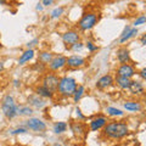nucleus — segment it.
<instances>
[{
    "label": "nucleus",
    "instance_id": "nucleus-1",
    "mask_svg": "<svg viewBox=\"0 0 146 146\" xmlns=\"http://www.w3.org/2000/svg\"><path fill=\"white\" fill-rule=\"evenodd\" d=\"M129 125L124 121L108 122L102 129V136L110 140H121L129 134Z\"/></svg>",
    "mask_w": 146,
    "mask_h": 146
},
{
    "label": "nucleus",
    "instance_id": "nucleus-2",
    "mask_svg": "<svg viewBox=\"0 0 146 146\" xmlns=\"http://www.w3.org/2000/svg\"><path fill=\"white\" fill-rule=\"evenodd\" d=\"M77 86H78V83H77V80L73 77L63 76V77H60V82H58L56 93L62 98H72Z\"/></svg>",
    "mask_w": 146,
    "mask_h": 146
},
{
    "label": "nucleus",
    "instance_id": "nucleus-3",
    "mask_svg": "<svg viewBox=\"0 0 146 146\" xmlns=\"http://www.w3.org/2000/svg\"><path fill=\"white\" fill-rule=\"evenodd\" d=\"M100 20V13L96 11H86L82 15L80 20L77 23V27L80 32H88L91 31L98 25Z\"/></svg>",
    "mask_w": 146,
    "mask_h": 146
},
{
    "label": "nucleus",
    "instance_id": "nucleus-4",
    "mask_svg": "<svg viewBox=\"0 0 146 146\" xmlns=\"http://www.w3.org/2000/svg\"><path fill=\"white\" fill-rule=\"evenodd\" d=\"M20 105L16 102L12 95H5L1 100V111L7 119H13L18 116Z\"/></svg>",
    "mask_w": 146,
    "mask_h": 146
},
{
    "label": "nucleus",
    "instance_id": "nucleus-5",
    "mask_svg": "<svg viewBox=\"0 0 146 146\" xmlns=\"http://www.w3.org/2000/svg\"><path fill=\"white\" fill-rule=\"evenodd\" d=\"M23 127H26L28 130L35 131V133H44L46 130V123L43 119H40L38 117H29L23 122Z\"/></svg>",
    "mask_w": 146,
    "mask_h": 146
},
{
    "label": "nucleus",
    "instance_id": "nucleus-6",
    "mask_svg": "<svg viewBox=\"0 0 146 146\" xmlns=\"http://www.w3.org/2000/svg\"><path fill=\"white\" fill-rule=\"evenodd\" d=\"M58 82H60V77H58L57 73L48 71L44 73V76L42 78V85H44L45 88H48L49 90H51L52 93H56Z\"/></svg>",
    "mask_w": 146,
    "mask_h": 146
},
{
    "label": "nucleus",
    "instance_id": "nucleus-7",
    "mask_svg": "<svg viewBox=\"0 0 146 146\" xmlns=\"http://www.w3.org/2000/svg\"><path fill=\"white\" fill-rule=\"evenodd\" d=\"M66 63H67V57L65 56V55L56 54V55H54L51 62L48 65V71L56 73L58 71L63 70V68L66 67Z\"/></svg>",
    "mask_w": 146,
    "mask_h": 146
},
{
    "label": "nucleus",
    "instance_id": "nucleus-8",
    "mask_svg": "<svg viewBox=\"0 0 146 146\" xmlns=\"http://www.w3.org/2000/svg\"><path fill=\"white\" fill-rule=\"evenodd\" d=\"M70 129L73 135L77 136V138H85L86 134H88V125L80 121H71Z\"/></svg>",
    "mask_w": 146,
    "mask_h": 146
},
{
    "label": "nucleus",
    "instance_id": "nucleus-9",
    "mask_svg": "<svg viewBox=\"0 0 146 146\" xmlns=\"http://www.w3.org/2000/svg\"><path fill=\"white\" fill-rule=\"evenodd\" d=\"M61 39H62L63 44L70 48L73 44L80 42V34H79V32L76 31V29H68L65 32V33H62Z\"/></svg>",
    "mask_w": 146,
    "mask_h": 146
},
{
    "label": "nucleus",
    "instance_id": "nucleus-10",
    "mask_svg": "<svg viewBox=\"0 0 146 146\" xmlns=\"http://www.w3.org/2000/svg\"><path fill=\"white\" fill-rule=\"evenodd\" d=\"M86 65V58L80 56V55H71L67 57L66 67L71 68V70H78Z\"/></svg>",
    "mask_w": 146,
    "mask_h": 146
},
{
    "label": "nucleus",
    "instance_id": "nucleus-11",
    "mask_svg": "<svg viewBox=\"0 0 146 146\" xmlns=\"http://www.w3.org/2000/svg\"><path fill=\"white\" fill-rule=\"evenodd\" d=\"M108 123V118L106 116H96L94 117L93 119L89 122V130L90 131H99V130H102L104 127Z\"/></svg>",
    "mask_w": 146,
    "mask_h": 146
},
{
    "label": "nucleus",
    "instance_id": "nucleus-12",
    "mask_svg": "<svg viewBox=\"0 0 146 146\" xmlns=\"http://www.w3.org/2000/svg\"><path fill=\"white\" fill-rule=\"evenodd\" d=\"M136 74V70L131 63H125V65H119L116 70V76L125 77V78L131 79Z\"/></svg>",
    "mask_w": 146,
    "mask_h": 146
},
{
    "label": "nucleus",
    "instance_id": "nucleus-13",
    "mask_svg": "<svg viewBox=\"0 0 146 146\" xmlns=\"http://www.w3.org/2000/svg\"><path fill=\"white\" fill-rule=\"evenodd\" d=\"M46 100L40 98L39 95H36L35 93L29 95L28 98H27V105L28 106H31L32 108H35V110H43L45 106H46Z\"/></svg>",
    "mask_w": 146,
    "mask_h": 146
},
{
    "label": "nucleus",
    "instance_id": "nucleus-14",
    "mask_svg": "<svg viewBox=\"0 0 146 146\" xmlns=\"http://www.w3.org/2000/svg\"><path fill=\"white\" fill-rule=\"evenodd\" d=\"M116 58L119 65H125V63H131V57H130V51L129 49L124 45H122L117 49L116 51Z\"/></svg>",
    "mask_w": 146,
    "mask_h": 146
},
{
    "label": "nucleus",
    "instance_id": "nucleus-15",
    "mask_svg": "<svg viewBox=\"0 0 146 146\" xmlns=\"http://www.w3.org/2000/svg\"><path fill=\"white\" fill-rule=\"evenodd\" d=\"M112 85H115V78H113L112 74H105L102 77H100L96 80V83H95V86L99 90H106L108 88H111Z\"/></svg>",
    "mask_w": 146,
    "mask_h": 146
},
{
    "label": "nucleus",
    "instance_id": "nucleus-16",
    "mask_svg": "<svg viewBox=\"0 0 146 146\" xmlns=\"http://www.w3.org/2000/svg\"><path fill=\"white\" fill-rule=\"evenodd\" d=\"M138 33H139L138 28H134V27H131V26H125L124 29H123V32L119 35L118 42H119V44H125L128 40H130L131 38L136 36V34H138Z\"/></svg>",
    "mask_w": 146,
    "mask_h": 146
},
{
    "label": "nucleus",
    "instance_id": "nucleus-17",
    "mask_svg": "<svg viewBox=\"0 0 146 146\" xmlns=\"http://www.w3.org/2000/svg\"><path fill=\"white\" fill-rule=\"evenodd\" d=\"M35 56V51L34 49H26L21 54V56L18 57V65L20 66H23L26 65L27 62H29L31 60H33V57Z\"/></svg>",
    "mask_w": 146,
    "mask_h": 146
},
{
    "label": "nucleus",
    "instance_id": "nucleus-18",
    "mask_svg": "<svg viewBox=\"0 0 146 146\" xmlns=\"http://www.w3.org/2000/svg\"><path fill=\"white\" fill-rule=\"evenodd\" d=\"M129 91L133 95H143V94H145V86L140 80H133L131 79Z\"/></svg>",
    "mask_w": 146,
    "mask_h": 146
},
{
    "label": "nucleus",
    "instance_id": "nucleus-19",
    "mask_svg": "<svg viewBox=\"0 0 146 146\" xmlns=\"http://www.w3.org/2000/svg\"><path fill=\"white\" fill-rule=\"evenodd\" d=\"M34 93L36 94V95H39L40 98H43V99H52L54 98V95H55V93H52L51 90H49L48 88H45L44 85H36L35 86V89H34Z\"/></svg>",
    "mask_w": 146,
    "mask_h": 146
},
{
    "label": "nucleus",
    "instance_id": "nucleus-20",
    "mask_svg": "<svg viewBox=\"0 0 146 146\" xmlns=\"http://www.w3.org/2000/svg\"><path fill=\"white\" fill-rule=\"evenodd\" d=\"M52 57H54V54L51 51L43 50V51H39V54H38V62L43 63V65H45V66L48 67V65L51 62Z\"/></svg>",
    "mask_w": 146,
    "mask_h": 146
},
{
    "label": "nucleus",
    "instance_id": "nucleus-21",
    "mask_svg": "<svg viewBox=\"0 0 146 146\" xmlns=\"http://www.w3.org/2000/svg\"><path fill=\"white\" fill-rule=\"evenodd\" d=\"M123 107L129 112H140L141 110H143L141 104L139 101H134V100H129V101L123 102Z\"/></svg>",
    "mask_w": 146,
    "mask_h": 146
},
{
    "label": "nucleus",
    "instance_id": "nucleus-22",
    "mask_svg": "<svg viewBox=\"0 0 146 146\" xmlns=\"http://www.w3.org/2000/svg\"><path fill=\"white\" fill-rule=\"evenodd\" d=\"M131 83V79L125 78V77H121V76H116L115 78V84L122 90H129V86Z\"/></svg>",
    "mask_w": 146,
    "mask_h": 146
},
{
    "label": "nucleus",
    "instance_id": "nucleus-23",
    "mask_svg": "<svg viewBox=\"0 0 146 146\" xmlns=\"http://www.w3.org/2000/svg\"><path fill=\"white\" fill-rule=\"evenodd\" d=\"M68 129V123L67 122H63V121H58V122H55L54 125H52V131L55 134L60 135L63 134L65 131H67Z\"/></svg>",
    "mask_w": 146,
    "mask_h": 146
},
{
    "label": "nucleus",
    "instance_id": "nucleus-24",
    "mask_svg": "<svg viewBox=\"0 0 146 146\" xmlns=\"http://www.w3.org/2000/svg\"><path fill=\"white\" fill-rule=\"evenodd\" d=\"M84 94H85V86L83 84H78V86H77V89L74 91V94H73V96H72L73 102L78 104L82 100V98L84 96Z\"/></svg>",
    "mask_w": 146,
    "mask_h": 146
},
{
    "label": "nucleus",
    "instance_id": "nucleus-25",
    "mask_svg": "<svg viewBox=\"0 0 146 146\" xmlns=\"http://www.w3.org/2000/svg\"><path fill=\"white\" fill-rule=\"evenodd\" d=\"M105 113L110 117H123L124 116V112H123L121 108L112 107V106H108L105 108Z\"/></svg>",
    "mask_w": 146,
    "mask_h": 146
},
{
    "label": "nucleus",
    "instance_id": "nucleus-26",
    "mask_svg": "<svg viewBox=\"0 0 146 146\" xmlns=\"http://www.w3.org/2000/svg\"><path fill=\"white\" fill-rule=\"evenodd\" d=\"M34 110L32 108L31 106H28V105H20V110H18V116L21 117H31L32 115H33Z\"/></svg>",
    "mask_w": 146,
    "mask_h": 146
},
{
    "label": "nucleus",
    "instance_id": "nucleus-27",
    "mask_svg": "<svg viewBox=\"0 0 146 146\" xmlns=\"http://www.w3.org/2000/svg\"><path fill=\"white\" fill-rule=\"evenodd\" d=\"M63 12H65V7H62V6L55 7L51 11V13H50V18H52V20H55V18H60L63 15Z\"/></svg>",
    "mask_w": 146,
    "mask_h": 146
},
{
    "label": "nucleus",
    "instance_id": "nucleus-28",
    "mask_svg": "<svg viewBox=\"0 0 146 146\" xmlns=\"http://www.w3.org/2000/svg\"><path fill=\"white\" fill-rule=\"evenodd\" d=\"M9 133H10V135H20V134H27V133H28V129H27L26 127L21 125V127H17V128H15V129H11V130H9Z\"/></svg>",
    "mask_w": 146,
    "mask_h": 146
},
{
    "label": "nucleus",
    "instance_id": "nucleus-29",
    "mask_svg": "<svg viewBox=\"0 0 146 146\" xmlns=\"http://www.w3.org/2000/svg\"><path fill=\"white\" fill-rule=\"evenodd\" d=\"M32 70L35 71L36 73H43V72H46L48 67L45 65H43V63H40V62H36V63H34V65L32 66Z\"/></svg>",
    "mask_w": 146,
    "mask_h": 146
},
{
    "label": "nucleus",
    "instance_id": "nucleus-30",
    "mask_svg": "<svg viewBox=\"0 0 146 146\" xmlns=\"http://www.w3.org/2000/svg\"><path fill=\"white\" fill-rule=\"evenodd\" d=\"M146 23V16L145 15H140V16H138L134 20V22H133V26H134V28H138L139 26H141V25H145Z\"/></svg>",
    "mask_w": 146,
    "mask_h": 146
},
{
    "label": "nucleus",
    "instance_id": "nucleus-31",
    "mask_svg": "<svg viewBox=\"0 0 146 146\" xmlns=\"http://www.w3.org/2000/svg\"><path fill=\"white\" fill-rule=\"evenodd\" d=\"M84 48V43L83 42H78V43H76V44H73L72 46H70V50L73 52H79L82 51Z\"/></svg>",
    "mask_w": 146,
    "mask_h": 146
},
{
    "label": "nucleus",
    "instance_id": "nucleus-32",
    "mask_svg": "<svg viewBox=\"0 0 146 146\" xmlns=\"http://www.w3.org/2000/svg\"><path fill=\"white\" fill-rule=\"evenodd\" d=\"M85 46H86V49H88L89 52H95V51H98V49H99L98 45L94 44L91 40H88V42L85 43Z\"/></svg>",
    "mask_w": 146,
    "mask_h": 146
},
{
    "label": "nucleus",
    "instance_id": "nucleus-33",
    "mask_svg": "<svg viewBox=\"0 0 146 146\" xmlns=\"http://www.w3.org/2000/svg\"><path fill=\"white\" fill-rule=\"evenodd\" d=\"M76 116H77V121L83 122V121L86 119V117L83 115V112L80 111V108H79V107H77V108H76Z\"/></svg>",
    "mask_w": 146,
    "mask_h": 146
},
{
    "label": "nucleus",
    "instance_id": "nucleus-34",
    "mask_svg": "<svg viewBox=\"0 0 146 146\" xmlns=\"http://www.w3.org/2000/svg\"><path fill=\"white\" fill-rule=\"evenodd\" d=\"M38 44H39V38H34V39H32L31 42L27 43L26 46H27V49H33V48L36 46Z\"/></svg>",
    "mask_w": 146,
    "mask_h": 146
},
{
    "label": "nucleus",
    "instance_id": "nucleus-35",
    "mask_svg": "<svg viewBox=\"0 0 146 146\" xmlns=\"http://www.w3.org/2000/svg\"><path fill=\"white\" fill-rule=\"evenodd\" d=\"M138 73H139V76H140V78H141V79L146 80V67H144L143 70H140Z\"/></svg>",
    "mask_w": 146,
    "mask_h": 146
},
{
    "label": "nucleus",
    "instance_id": "nucleus-36",
    "mask_svg": "<svg viewBox=\"0 0 146 146\" xmlns=\"http://www.w3.org/2000/svg\"><path fill=\"white\" fill-rule=\"evenodd\" d=\"M42 4H43V6H50L54 4V0H43Z\"/></svg>",
    "mask_w": 146,
    "mask_h": 146
},
{
    "label": "nucleus",
    "instance_id": "nucleus-37",
    "mask_svg": "<svg viewBox=\"0 0 146 146\" xmlns=\"http://www.w3.org/2000/svg\"><path fill=\"white\" fill-rule=\"evenodd\" d=\"M140 43H141V45H144V46H146V33L140 36Z\"/></svg>",
    "mask_w": 146,
    "mask_h": 146
},
{
    "label": "nucleus",
    "instance_id": "nucleus-38",
    "mask_svg": "<svg viewBox=\"0 0 146 146\" xmlns=\"http://www.w3.org/2000/svg\"><path fill=\"white\" fill-rule=\"evenodd\" d=\"M13 86H15V88H20V86H21V80L13 79Z\"/></svg>",
    "mask_w": 146,
    "mask_h": 146
},
{
    "label": "nucleus",
    "instance_id": "nucleus-39",
    "mask_svg": "<svg viewBox=\"0 0 146 146\" xmlns=\"http://www.w3.org/2000/svg\"><path fill=\"white\" fill-rule=\"evenodd\" d=\"M43 9H44V6H43L42 3H38V4H36V6H35V10H36V11H42Z\"/></svg>",
    "mask_w": 146,
    "mask_h": 146
},
{
    "label": "nucleus",
    "instance_id": "nucleus-40",
    "mask_svg": "<svg viewBox=\"0 0 146 146\" xmlns=\"http://www.w3.org/2000/svg\"><path fill=\"white\" fill-rule=\"evenodd\" d=\"M4 68H5V65H4V62H3V61H0V72L4 71Z\"/></svg>",
    "mask_w": 146,
    "mask_h": 146
},
{
    "label": "nucleus",
    "instance_id": "nucleus-41",
    "mask_svg": "<svg viewBox=\"0 0 146 146\" xmlns=\"http://www.w3.org/2000/svg\"><path fill=\"white\" fill-rule=\"evenodd\" d=\"M4 4H6L5 0H0V5H4Z\"/></svg>",
    "mask_w": 146,
    "mask_h": 146
},
{
    "label": "nucleus",
    "instance_id": "nucleus-42",
    "mask_svg": "<svg viewBox=\"0 0 146 146\" xmlns=\"http://www.w3.org/2000/svg\"><path fill=\"white\" fill-rule=\"evenodd\" d=\"M55 146H62V145H60V144H56V145H55Z\"/></svg>",
    "mask_w": 146,
    "mask_h": 146
},
{
    "label": "nucleus",
    "instance_id": "nucleus-43",
    "mask_svg": "<svg viewBox=\"0 0 146 146\" xmlns=\"http://www.w3.org/2000/svg\"><path fill=\"white\" fill-rule=\"evenodd\" d=\"M16 146H23V145H16Z\"/></svg>",
    "mask_w": 146,
    "mask_h": 146
},
{
    "label": "nucleus",
    "instance_id": "nucleus-44",
    "mask_svg": "<svg viewBox=\"0 0 146 146\" xmlns=\"http://www.w3.org/2000/svg\"><path fill=\"white\" fill-rule=\"evenodd\" d=\"M145 125H146V121H145Z\"/></svg>",
    "mask_w": 146,
    "mask_h": 146
}]
</instances>
